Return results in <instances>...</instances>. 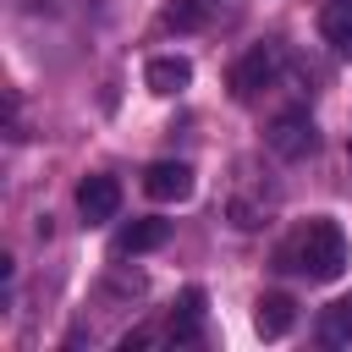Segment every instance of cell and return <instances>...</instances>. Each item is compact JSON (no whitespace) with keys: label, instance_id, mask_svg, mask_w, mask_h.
I'll list each match as a JSON object with an SVG mask.
<instances>
[{"label":"cell","instance_id":"obj_4","mask_svg":"<svg viewBox=\"0 0 352 352\" xmlns=\"http://www.w3.org/2000/svg\"><path fill=\"white\" fill-rule=\"evenodd\" d=\"M264 148H270L275 160H308V154L319 148V126H314V116H308V110H286V116H275V121L264 126Z\"/></svg>","mask_w":352,"mask_h":352},{"label":"cell","instance_id":"obj_14","mask_svg":"<svg viewBox=\"0 0 352 352\" xmlns=\"http://www.w3.org/2000/svg\"><path fill=\"white\" fill-rule=\"evenodd\" d=\"M330 44H336V55H346V60H352V28H341Z\"/></svg>","mask_w":352,"mask_h":352},{"label":"cell","instance_id":"obj_6","mask_svg":"<svg viewBox=\"0 0 352 352\" xmlns=\"http://www.w3.org/2000/svg\"><path fill=\"white\" fill-rule=\"evenodd\" d=\"M77 214H82V226L116 220V214H121V182H116V176H88V182L77 187Z\"/></svg>","mask_w":352,"mask_h":352},{"label":"cell","instance_id":"obj_16","mask_svg":"<svg viewBox=\"0 0 352 352\" xmlns=\"http://www.w3.org/2000/svg\"><path fill=\"white\" fill-rule=\"evenodd\" d=\"M346 160H352V148H346Z\"/></svg>","mask_w":352,"mask_h":352},{"label":"cell","instance_id":"obj_10","mask_svg":"<svg viewBox=\"0 0 352 352\" xmlns=\"http://www.w3.org/2000/svg\"><path fill=\"white\" fill-rule=\"evenodd\" d=\"M204 308H209V297H204V286H187L182 292V302H176V319H170V341L176 346H187V341H198L204 336Z\"/></svg>","mask_w":352,"mask_h":352},{"label":"cell","instance_id":"obj_13","mask_svg":"<svg viewBox=\"0 0 352 352\" xmlns=\"http://www.w3.org/2000/svg\"><path fill=\"white\" fill-rule=\"evenodd\" d=\"M319 28H324V38H336L341 28H352V0H330L319 11Z\"/></svg>","mask_w":352,"mask_h":352},{"label":"cell","instance_id":"obj_11","mask_svg":"<svg viewBox=\"0 0 352 352\" xmlns=\"http://www.w3.org/2000/svg\"><path fill=\"white\" fill-rule=\"evenodd\" d=\"M319 341H324V346H352V292L336 297V302L319 314Z\"/></svg>","mask_w":352,"mask_h":352},{"label":"cell","instance_id":"obj_1","mask_svg":"<svg viewBox=\"0 0 352 352\" xmlns=\"http://www.w3.org/2000/svg\"><path fill=\"white\" fill-rule=\"evenodd\" d=\"M220 209H226V220H231L236 231H264V226L280 214V182H275V170H270L264 160L242 154V160L231 165V176H226Z\"/></svg>","mask_w":352,"mask_h":352},{"label":"cell","instance_id":"obj_3","mask_svg":"<svg viewBox=\"0 0 352 352\" xmlns=\"http://www.w3.org/2000/svg\"><path fill=\"white\" fill-rule=\"evenodd\" d=\"M280 66H286L280 44H253V50H248V55L231 66V99L253 104L258 94H270V88L280 82Z\"/></svg>","mask_w":352,"mask_h":352},{"label":"cell","instance_id":"obj_8","mask_svg":"<svg viewBox=\"0 0 352 352\" xmlns=\"http://www.w3.org/2000/svg\"><path fill=\"white\" fill-rule=\"evenodd\" d=\"M143 82H148V94L170 99V94H182V88L192 82V60H187V55H154V60L143 66Z\"/></svg>","mask_w":352,"mask_h":352},{"label":"cell","instance_id":"obj_7","mask_svg":"<svg viewBox=\"0 0 352 352\" xmlns=\"http://www.w3.org/2000/svg\"><path fill=\"white\" fill-rule=\"evenodd\" d=\"M165 242H170V220L148 214V220L121 226V231H116V242H110V253H116V258H138V253H154V248H165Z\"/></svg>","mask_w":352,"mask_h":352},{"label":"cell","instance_id":"obj_15","mask_svg":"<svg viewBox=\"0 0 352 352\" xmlns=\"http://www.w3.org/2000/svg\"><path fill=\"white\" fill-rule=\"evenodd\" d=\"M16 6H38V0H16Z\"/></svg>","mask_w":352,"mask_h":352},{"label":"cell","instance_id":"obj_9","mask_svg":"<svg viewBox=\"0 0 352 352\" xmlns=\"http://www.w3.org/2000/svg\"><path fill=\"white\" fill-rule=\"evenodd\" d=\"M292 324H297V302H292L286 292H270V297L253 302V330H258L264 341H280Z\"/></svg>","mask_w":352,"mask_h":352},{"label":"cell","instance_id":"obj_12","mask_svg":"<svg viewBox=\"0 0 352 352\" xmlns=\"http://www.w3.org/2000/svg\"><path fill=\"white\" fill-rule=\"evenodd\" d=\"M214 11H220V0H176V6L165 11V22L182 28V33H192V28H209Z\"/></svg>","mask_w":352,"mask_h":352},{"label":"cell","instance_id":"obj_5","mask_svg":"<svg viewBox=\"0 0 352 352\" xmlns=\"http://www.w3.org/2000/svg\"><path fill=\"white\" fill-rule=\"evenodd\" d=\"M143 192H148L154 204H187V198H192V165H182V160H154V165L143 170Z\"/></svg>","mask_w":352,"mask_h":352},{"label":"cell","instance_id":"obj_2","mask_svg":"<svg viewBox=\"0 0 352 352\" xmlns=\"http://www.w3.org/2000/svg\"><path fill=\"white\" fill-rule=\"evenodd\" d=\"M280 270H297L308 280H336L346 270V236L336 220H308L286 248H280Z\"/></svg>","mask_w":352,"mask_h":352}]
</instances>
